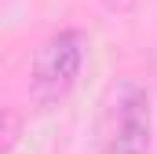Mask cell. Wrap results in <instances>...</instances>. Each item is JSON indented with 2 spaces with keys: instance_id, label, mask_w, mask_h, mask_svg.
Returning <instances> with one entry per match:
<instances>
[{
  "instance_id": "2",
  "label": "cell",
  "mask_w": 157,
  "mask_h": 154,
  "mask_svg": "<svg viewBox=\"0 0 157 154\" xmlns=\"http://www.w3.org/2000/svg\"><path fill=\"white\" fill-rule=\"evenodd\" d=\"M150 132H154L150 95H146L139 84H128L124 95L117 99L113 140L106 143L102 154H150Z\"/></svg>"
},
{
  "instance_id": "1",
  "label": "cell",
  "mask_w": 157,
  "mask_h": 154,
  "mask_svg": "<svg viewBox=\"0 0 157 154\" xmlns=\"http://www.w3.org/2000/svg\"><path fill=\"white\" fill-rule=\"evenodd\" d=\"M84 55H88V37L80 30H59L40 44L29 77V95L37 107H55L59 99H66V92L77 84Z\"/></svg>"
},
{
  "instance_id": "3",
  "label": "cell",
  "mask_w": 157,
  "mask_h": 154,
  "mask_svg": "<svg viewBox=\"0 0 157 154\" xmlns=\"http://www.w3.org/2000/svg\"><path fill=\"white\" fill-rule=\"evenodd\" d=\"M22 136V114L18 110H0V154H11Z\"/></svg>"
},
{
  "instance_id": "4",
  "label": "cell",
  "mask_w": 157,
  "mask_h": 154,
  "mask_svg": "<svg viewBox=\"0 0 157 154\" xmlns=\"http://www.w3.org/2000/svg\"><path fill=\"white\" fill-rule=\"evenodd\" d=\"M102 4H106L110 11H132V7H135V0H102Z\"/></svg>"
}]
</instances>
